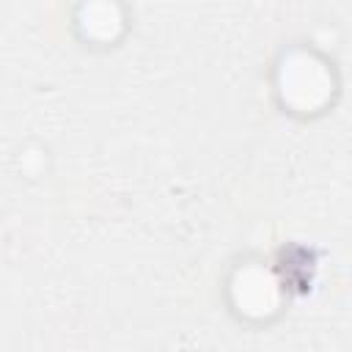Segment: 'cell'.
<instances>
[{"mask_svg": "<svg viewBox=\"0 0 352 352\" xmlns=\"http://www.w3.org/2000/svg\"><path fill=\"white\" fill-rule=\"evenodd\" d=\"M333 72L322 58L305 50H294L280 60L278 69V94L283 104L297 113H316L333 96Z\"/></svg>", "mask_w": 352, "mask_h": 352, "instance_id": "6da1fadb", "label": "cell"}, {"mask_svg": "<svg viewBox=\"0 0 352 352\" xmlns=\"http://www.w3.org/2000/svg\"><path fill=\"white\" fill-rule=\"evenodd\" d=\"M234 302L248 316H267L278 305V283L264 267H245L236 272L234 283Z\"/></svg>", "mask_w": 352, "mask_h": 352, "instance_id": "7a4b0ae2", "label": "cell"}, {"mask_svg": "<svg viewBox=\"0 0 352 352\" xmlns=\"http://www.w3.org/2000/svg\"><path fill=\"white\" fill-rule=\"evenodd\" d=\"M121 8L113 0H88L80 11V28L94 41H113L121 30Z\"/></svg>", "mask_w": 352, "mask_h": 352, "instance_id": "3957f363", "label": "cell"}]
</instances>
